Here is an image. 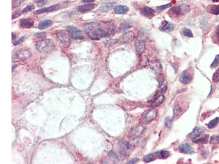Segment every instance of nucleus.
I'll use <instances>...</instances> for the list:
<instances>
[{"label": "nucleus", "instance_id": "nucleus-44", "mask_svg": "<svg viewBox=\"0 0 219 164\" xmlns=\"http://www.w3.org/2000/svg\"><path fill=\"white\" fill-rule=\"evenodd\" d=\"M15 35L13 33H12V39L13 40L15 39Z\"/></svg>", "mask_w": 219, "mask_h": 164}, {"label": "nucleus", "instance_id": "nucleus-22", "mask_svg": "<svg viewBox=\"0 0 219 164\" xmlns=\"http://www.w3.org/2000/svg\"><path fill=\"white\" fill-rule=\"evenodd\" d=\"M164 100V96L163 95H160L157 96L152 102L151 105V107H157L160 105L163 102Z\"/></svg>", "mask_w": 219, "mask_h": 164}, {"label": "nucleus", "instance_id": "nucleus-6", "mask_svg": "<svg viewBox=\"0 0 219 164\" xmlns=\"http://www.w3.org/2000/svg\"><path fill=\"white\" fill-rule=\"evenodd\" d=\"M190 11V7L186 4H181L177 6L173 7L171 11L177 16L183 15L186 14Z\"/></svg>", "mask_w": 219, "mask_h": 164}, {"label": "nucleus", "instance_id": "nucleus-4", "mask_svg": "<svg viewBox=\"0 0 219 164\" xmlns=\"http://www.w3.org/2000/svg\"><path fill=\"white\" fill-rule=\"evenodd\" d=\"M57 37L59 41L65 47H67L69 45L70 41V34L68 31L60 30L57 33Z\"/></svg>", "mask_w": 219, "mask_h": 164}, {"label": "nucleus", "instance_id": "nucleus-20", "mask_svg": "<svg viewBox=\"0 0 219 164\" xmlns=\"http://www.w3.org/2000/svg\"><path fill=\"white\" fill-rule=\"evenodd\" d=\"M95 4H83L78 7V11L80 12H86L93 9L95 8Z\"/></svg>", "mask_w": 219, "mask_h": 164}, {"label": "nucleus", "instance_id": "nucleus-16", "mask_svg": "<svg viewBox=\"0 0 219 164\" xmlns=\"http://www.w3.org/2000/svg\"><path fill=\"white\" fill-rule=\"evenodd\" d=\"M203 132H204L203 128H200V127H196L193 130V131L191 133H190V134L189 135V137L190 138L194 140L199 136H200L201 135H202Z\"/></svg>", "mask_w": 219, "mask_h": 164}, {"label": "nucleus", "instance_id": "nucleus-19", "mask_svg": "<svg viewBox=\"0 0 219 164\" xmlns=\"http://www.w3.org/2000/svg\"><path fill=\"white\" fill-rule=\"evenodd\" d=\"M129 11V8L126 6L119 5L115 8V13L117 14H125Z\"/></svg>", "mask_w": 219, "mask_h": 164}, {"label": "nucleus", "instance_id": "nucleus-37", "mask_svg": "<svg viewBox=\"0 0 219 164\" xmlns=\"http://www.w3.org/2000/svg\"><path fill=\"white\" fill-rule=\"evenodd\" d=\"M21 13H22V12H21L20 11H15L12 14V19H15L18 17H19L21 15Z\"/></svg>", "mask_w": 219, "mask_h": 164}, {"label": "nucleus", "instance_id": "nucleus-43", "mask_svg": "<svg viewBox=\"0 0 219 164\" xmlns=\"http://www.w3.org/2000/svg\"><path fill=\"white\" fill-rule=\"evenodd\" d=\"M95 0H83L82 2L84 3H90V2H92Z\"/></svg>", "mask_w": 219, "mask_h": 164}, {"label": "nucleus", "instance_id": "nucleus-30", "mask_svg": "<svg viewBox=\"0 0 219 164\" xmlns=\"http://www.w3.org/2000/svg\"><path fill=\"white\" fill-rule=\"evenodd\" d=\"M182 33L183 34L188 37H192L193 36V35L192 33L191 30L190 29H188L187 28H185L183 30H182Z\"/></svg>", "mask_w": 219, "mask_h": 164}, {"label": "nucleus", "instance_id": "nucleus-29", "mask_svg": "<svg viewBox=\"0 0 219 164\" xmlns=\"http://www.w3.org/2000/svg\"><path fill=\"white\" fill-rule=\"evenodd\" d=\"M212 80L214 83H218L219 82V68L217 70L212 76Z\"/></svg>", "mask_w": 219, "mask_h": 164}, {"label": "nucleus", "instance_id": "nucleus-3", "mask_svg": "<svg viewBox=\"0 0 219 164\" xmlns=\"http://www.w3.org/2000/svg\"><path fill=\"white\" fill-rule=\"evenodd\" d=\"M119 150L121 153L125 157H127L130 154L133 149V146L131 144L125 140L120 141L118 144Z\"/></svg>", "mask_w": 219, "mask_h": 164}, {"label": "nucleus", "instance_id": "nucleus-13", "mask_svg": "<svg viewBox=\"0 0 219 164\" xmlns=\"http://www.w3.org/2000/svg\"><path fill=\"white\" fill-rule=\"evenodd\" d=\"M179 149L180 152L182 153L192 154L194 152L193 148L188 143L181 144L179 146Z\"/></svg>", "mask_w": 219, "mask_h": 164}, {"label": "nucleus", "instance_id": "nucleus-41", "mask_svg": "<svg viewBox=\"0 0 219 164\" xmlns=\"http://www.w3.org/2000/svg\"><path fill=\"white\" fill-rule=\"evenodd\" d=\"M46 3H47V1L45 0H41V1H40L38 2H37V4L38 6H42L43 4H45Z\"/></svg>", "mask_w": 219, "mask_h": 164}, {"label": "nucleus", "instance_id": "nucleus-38", "mask_svg": "<svg viewBox=\"0 0 219 164\" xmlns=\"http://www.w3.org/2000/svg\"><path fill=\"white\" fill-rule=\"evenodd\" d=\"M215 142L219 143V136H213L212 137L210 143H215Z\"/></svg>", "mask_w": 219, "mask_h": 164}, {"label": "nucleus", "instance_id": "nucleus-26", "mask_svg": "<svg viewBox=\"0 0 219 164\" xmlns=\"http://www.w3.org/2000/svg\"><path fill=\"white\" fill-rule=\"evenodd\" d=\"M156 157L155 153H150L147 154L144 157V161L145 163H150L152 161L155 160Z\"/></svg>", "mask_w": 219, "mask_h": 164}, {"label": "nucleus", "instance_id": "nucleus-42", "mask_svg": "<svg viewBox=\"0 0 219 164\" xmlns=\"http://www.w3.org/2000/svg\"><path fill=\"white\" fill-rule=\"evenodd\" d=\"M215 34L216 35V36H217V38H218V40L219 41V25L216 28Z\"/></svg>", "mask_w": 219, "mask_h": 164}, {"label": "nucleus", "instance_id": "nucleus-18", "mask_svg": "<svg viewBox=\"0 0 219 164\" xmlns=\"http://www.w3.org/2000/svg\"><path fill=\"white\" fill-rule=\"evenodd\" d=\"M136 51L138 54H141L145 49V43L141 40H137L136 41Z\"/></svg>", "mask_w": 219, "mask_h": 164}, {"label": "nucleus", "instance_id": "nucleus-27", "mask_svg": "<svg viewBox=\"0 0 219 164\" xmlns=\"http://www.w3.org/2000/svg\"><path fill=\"white\" fill-rule=\"evenodd\" d=\"M219 122V117H217V118H215V119H213L212 120H211L210 122H209L208 124V126L209 129L214 128H215L216 126L218 125Z\"/></svg>", "mask_w": 219, "mask_h": 164}, {"label": "nucleus", "instance_id": "nucleus-31", "mask_svg": "<svg viewBox=\"0 0 219 164\" xmlns=\"http://www.w3.org/2000/svg\"><path fill=\"white\" fill-rule=\"evenodd\" d=\"M25 0H12V8L19 6Z\"/></svg>", "mask_w": 219, "mask_h": 164}, {"label": "nucleus", "instance_id": "nucleus-9", "mask_svg": "<svg viewBox=\"0 0 219 164\" xmlns=\"http://www.w3.org/2000/svg\"><path fill=\"white\" fill-rule=\"evenodd\" d=\"M60 8V4H55L48 7H45V8H43L41 9H39L38 10L35 11L34 13L35 14H43L45 13H49V12H52L58 10Z\"/></svg>", "mask_w": 219, "mask_h": 164}, {"label": "nucleus", "instance_id": "nucleus-12", "mask_svg": "<svg viewBox=\"0 0 219 164\" xmlns=\"http://www.w3.org/2000/svg\"><path fill=\"white\" fill-rule=\"evenodd\" d=\"M34 24V21L31 18L23 19L20 21V26L22 28H31Z\"/></svg>", "mask_w": 219, "mask_h": 164}, {"label": "nucleus", "instance_id": "nucleus-35", "mask_svg": "<svg viewBox=\"0 0 219 164\" xmlns=\"http://www.w3.org/2000/svg\"><path fill=\"white\" fill-rule=\"evenodd\" d=\"M34 9V6L32 4L29 5V6H28L27 7L25 8L23 10V11H22V12H23V13L25 14V13H27L28 12H29L31 11L32 10V9Z\"/></svg>", "mask_w": 219, "mask_h": 164}, {"label": "nucleus", "instance_id": "nucleus-7", "mask_svg": "<svg viewBox=\"0 0 219 164\" xmlns=\"http://www.w3.org/2000/svg\"><path fill=\"white\" fill-rule=\"evenodd\" d=\"M31 56V52L26 49H21L15 52L14 54V59L18 61L28 59Z\"/></svg>", "mask_w": 219, "mask_h": 164}, {"label": "nucleus", "instance_id": "nucleus-34", "mask_svg": "<svg viewBox=\"0 0 219 164\" xmlns=\"http://www.w3.org/2000/svg\"><path fill=\"white\" fill-rule=\"evenodd\" d=\"M171 4H172L171 3H169V4H164V5L158 6V7H157V9L158 11H163V10L167 9V8L171 7Z\"/></svg>", "mask_w": 219, "mask_h": 164}, {"label": "nucleus", "instance_id": "nucleus-11", "mask_svg": "<svg viewBox=\"0 0 219 164\" xmlns=\"http://www.w3.org/2000/svg\"><path fill=\"white\" fill-rule=\"evenodd\" d=\"M159 28L162 31L171 32L174 30V25L168 21L164 20L162 21V23H161L159 27Z\"/></svg>", "mask_w": 219, "mask_h": 164}, {"label": "nucleus", "instance_id": "nucleus-2", "mask_svg": "<svg viewBox=\"0 0 219 164\" xmlns=\"http://www.w3.org/2000/svg\"><path fill=\"white\" fill-rule=\"evenodd\" d=\"M36 47L39 52L48 53L55 48V44L51 39H42L37 43Z\"/></svg>", "mask_w": 219, "mask_h": 164}, {"label": "nucleus", "instance_id": "nucleus-17", "mask_svg": "<svg viewBox=\"0 0 219 164\" xmlns=\"http://www.w3.org/2000/svg\"><path fill=\"white\" fill-rule=\"evenodd\" d=\"M116 3L112 2H107L105 4H102L99 7V9L101 12H108V11L111 10L112 8H114L116 6Z\"/></svg>", "mask_w": 219, "mask_h": 164}, {"label": "nucleus", "instance_id": "nucleus-10", "mask_svg": "<svg viewBox=\"0 0 219 164\" xmlns=\"http://www.w3.org/2000/svg\"><path fill=\"white\" fill-rule=\"evenodd\" d=\"M144 131V128L142 126H138L134 128L129 133V136L133 138L134 139L137 137H139L142 135Z\"/></svg>", "mask_w": 219, "mask_h": 164}, {"label": "nucleus", "instance_id": "nucleus-14", "mask_svg": "<svg viewBox=\"0 0 219 164\" xmlns=\"http://www.w3.org/2000/svg\"><path fill=\"white\" fill-rule=\"evenodd\" d=\"M141 13L145 17L151 18L155 15V11L150 7H144L142 8Z\"/></svg>", "mask_w": 219, "mask_h": 164}, {"label": "nucleus", "instance_id": "nucleus-33", "mask_svg": "<svg viewBox=\"0 0 219 164\" xmlns=\"http://www.w3.org/2000/svg\"><path fill=\"white\" fill-rule=\"evenodd\" d=\"M172 122H173V119L170 117H168L165 120V125L168 128H171L172 126Z\"/></svg>", "mask_w": 219, "mask_h": 164}, {"label": "nucleus", "instance_id": "nucleus-36", "mask_svg": "<svg viewBox=\"0 0 219 164\" xmlns=\"http://www.w3.org/2000/svg\"><path fill=\"white\" fill-rule=\"evenodd\" d=\"M35 36L40 39H44L46 37V34L45 32H40L35 34Z\"/></svg>", "mask_w": 219, "mask_h": 164}, {"label": "nucleus", "instance_id": "nucleus-24", "mask_svg": "<svg viewBox=\"0 0 219 164\" xmlns=\"http://www.w3.org/2000/svg\"><path fill=\"white\" fill-rule=\"evenodd\" d=\"M209 139L208 135H204L201 137L198 138L197 140L193 141L194 143H203V144H207L208 143Z\"/></svg>", "mask_w": 219, "mask_h": 164}, {"label": "nucleus", "instance_id": "nucleus-8", "mask_svg": "<svg viewBox=\"0 0 219 164\" xmlns=\"http://www.w3.org/2000/svg\"><path fill=\"white\" fill-rule=\"evenodd\" d=\"M67 30L70 34L71 39H83V36L79 29L72 26H67Z\"/></svg>", "mask_w": 219, "mask_h": 164}, {"label": "nucleus", "instance_id": "nucleus-25", "mask_svg": "<svg viewBox=\"0 0 219 164\" xmlns=\"http://www.w3.org/2000/svg\"><path fill=\"white\" fill-rule=\"evenodd\" d=\"M209 12L215 15L219 14V6L217 5H210L208 7Z\"/></svg>", "mask_w": 219, "mask_h": 164}, {"label": "nucleus", "instance_id": "nucleus-21", "mask_svg": "<svg viewBox=\"0 0 219 164\" xmlns=\"http://www.w3.org/2000/svg\"><path fill=\"white\" fill-rule=\"evenodd\" d=\"M53 25V21L51 20H46L41 21L38 24V28L40 30H44L51 27Z\"/></svg>", "mask_w": 219, "mask_h": 164}, {"label": "nucleus", "instance_id": "nucleus-5", "mask_svg": "<svg viewBox=\"0 0 219 164\" xmlns=\"http://www.w3.org/2000/svg\"><path fill=\"white\" fill-rule=\"evenodd\" d=\"M157 115V111L156 109L153 108L147 110L144 113L142 117L143 122L145 124H149L156 118Z\"/></svg>", "mask_w": 219, "mask_h": 164}, {"label": "nucleus", "instance_id": "nucleus-40", "mask_svg": "<svg viewBox=\"0 0 219 164\" xmlns=\"http://www.w3.org/2000/svg\"><path fill=\"white\" fill-rule=\"evenodd\" d=\"M139 159L138 158H133V159H132L131 160L129 161L128 164H136L137 163L138 161H139Z\"/></svg>", "mask_w": 219, "mask_h": 164}, {"label": "nucleus", "instance_id": "nucleus-39", "mask_svg": "<svg viewBox=\"0 0 219 164\" xmlns=\"http://www.w3.org/2000/svg\"><path fill=\"white\" fill-rule=\"evenodd\" d=\"M25 39V36L22 37H21V39H19L18 41H17L16 42L14 43V45H18V44H21V43L22 42H23V41H24Z\"/></svg>", "mask_w": 219, "mask_h": 164}, {"label": "nucleus", "instance_id": "nucleus-15", "mask_svg": "<svg viewBox=\"0 0 219 164\" xmlns=\"http://www.w3.org/2000/svg\"><path fill=\"white\" fill-rule=\"evenodd\" d=\"M192 80V77L190 73L188 71H184L180 77V80L181 83L184 84H188L191 82Z\"/></svg>", "mask_w": 219, "mask_h": 164}, {"label": "nucleus", "instance_id": "nucleus-1", "mask_svg": "<svg viewBox=\"0 0 219 164\" xmlns=\"http://www.w3.org/2000/svg\"><path fill=\"white\" fill-rule=\"evenodd\" d=\"M84 30L90 39L99 40L114 35L115 26L110 21H93L86 24Z\"/></svg>", "mask_w": 219, "mask_h": 164}, {"label": "nucleus", "instance_id": "nucleus-28", "mask_svg": "<svg viewBox=\"0 0 219 164\" xmlns=\"http://www.w3.org/2000/svg\"><path fill=\"white\" fill-rule=\"evenodd\" d=\"M181 112V107L179 105H176L174 108V114H173V119L177 118L180 113Z\"/></svg>", "mask_w": 219, "mask_h": 164}, {"label": "nucleus", "instance_id": "nucleus-23", "mask_svg": "<svg viewBox=\"0 0 219 164\" xmlns=\"http://www.w3.org/2000/svg\"><path fill=\"white\" fill-rule=\"evenodd\" d=\"M155 154L156 157L160 159H167L169 156V152L167 150H160V152H156Z\"/></svg>", "mask_w": 219, "mask_h": 164}, {"label": "nucleus", "instance_id": "nucleus-32", "mask_svg": "<svg viewBox=\"0 0 219 164\" xmlns=\"http://www.w3.org/2000/svg\"><path fill=\"white\" fill-rule=\"evenodd\" d=\"M219 65V54L216 55L212 64L211 65V68H215Z\"/></svg>", "mask_w": 219, "mask_h": 164}]
</instances>
